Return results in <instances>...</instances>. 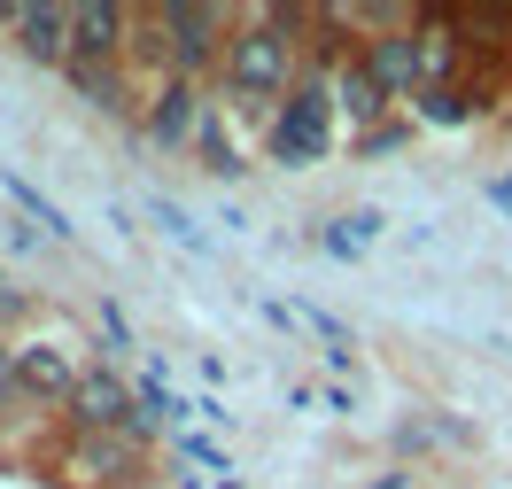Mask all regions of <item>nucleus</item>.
<instances>
[{"label":"nucleus","instance_id":"1","mask_svg":"<svg viewBox=\"0 0 512 489\" xmlns=\"http://www.w3.org/2000/svg\"><path fill=\"white\" fill-rule=\"evenodd\" d=\"M326 148H334V63H311L288 109L264 125V156L288 171H311V163H326Z\"/></svg>","mask_w":512,"mask_h":489},{"label":"nucleus","instance_id":"2","mask_svg":"<svg viewBox=\"0 0 512 489\" xmlns=\"http://www.w3.org/2000/svg\"><path fill=\"white\" fill-rule=\"evenodd\" d=\"M156 24H163V47H171V78L218 86L225 47H233V32H241V8H210V0H163Z\"/></svg>","mask_w":512,"mask_h":489},{"label":"nucleus","instance_id":"3","mask_svg":"<svg viewBox=\"0 0 512 489\" xmlns=\"http://www.w3.org/2000/svg\"><path fill=\"white\" fill-rule=\"evenodd\" d=\"M148 451L156 443H140L132 427H117V435H70L55 466H63L70 489H132V482H148Z\"/></svg>","mask_w":512,"mask_h":489},{"label":"nucleus","instance_id":"4","mask_svg":"<svg viewBox=\"0 0 512 489\" xmlns=\"http://www.w3.org/2000/svg\"><path fill=\"white\" fill-rule=\"evenodd\" d=\"M16 373H24V404H39V412H70V396L86 381L78 350L55 342V334H24L16 342Z\"/></svg>","mask_w":512,"mask_h":489},{"label":"nucleus","instance_id":"5","mask_svg":"<svg viewBox=\"0 0 512 489\" xmlns=\"http://www.w3.org/2000/svg\"><path fill=\"white\" fill-rule=\"evenodd\" d=\"M132 24H140V8H125V0H78V16H70V63L125 70Z\"/></svg>","mask_w":512,"mask_h":489},{"label":"nucleus","instance_id":"6","mask_svg":"<svg viewBox=\"0 0 512 489\" xmlns=\"http://www.w3.org/2000/svg\"><path fill=\"white\" fill-rule=\"evenodd\" d=\"M132 412H140V389H132L125 373H117V365H86L63 427L70 435H117V427H132Z\"/></svg>","mask_w":512,"mask_h":489},{"label":"nucleus","instance_id":"7","mask_svg":"<svg viewBox=\"0 0 512 489\" xmlns=\"http://www.w3.org/2000/svg\"><path fill=\"white\" fill-rule=\"evenodd\" d=\"M202 109H210V86H194V78H163L148 109H140V140L148 148H194V132H202Z\"/></svg>","mask_w":512,"mask_h":489},{"label":"nucleus","instance_id":"8","mask_svg":"<svg viewBox=\"0 0 512 489\" xmlns=\"http://www.w3.org/2000/svg\"><path fill=\"white\" fill-rule=\"evenodd\" d=\"M70 16H78V0H24L16 55L39 70H70Z\"/></svg>","mask_w":512,"mask_h":489},{"label":"nucleus","instance_id":"9","mask_svg":"<svg viewBox=\"0 0 512 489\" xmlns=\"http://www.w3.org/2000/svg\"><path fill=\"white\" fill-rule=\"evenodd\" d=\"M334 117H350V132L388 125V94H381V78L365 70V55H357V47L334 63Z\"/></svg>","mask_w":512,"mask_h":489},{"label":"nucleus","instance_id":"10","mask_svg":"<svg viewBox=\"0 0 512 489\" xmlns=\"http://www.w3.org/2000/svg\"><path fill=\"white\" fill-rule=\"evenodd\" d=\"M63 78H70V94L86 101V109H101V117H132V109L148 101L132 70H94V63H70Z\"/></svg>","mask_w":512,"mask_h":489},{"label":"nucleus","instance_id":"11","mask_svg":"<svg viewBox=\"0 0 512 489\" xmlns=\"http://www.w3.org/2000/svg\"><path fill=\"white\" fill-rule=\"evenodd\" d=\"M194 156H202V171H210V179H241V171H249V163H241V148H233V132H225V109H218V101L202 109Z\"/></svg>","mask_w":512,"mask_h":489},{"label":"nucleus","instance_id":"12","mask_svg":"<svg viewBox=\"0 0 512 489\" xmlns=\"http://www.w3.org/2000/svg\"><path fill=\"white\" fill-rule=\"evenodd\" d=\"M0 187H8V202H16V210H24V218H32L39 233H47V241H70V233H78V226H70V218H63V210H55V202H47V195H39V187H32V179H16V171H8Z\"/></svg>","mask_w":512,"mask_h":489},{"label":"nucleus","instance_id":"13","mask_svg":"<svg viewBox=\"0 0 512 489\" xmlns=\"http://www.w3.org/2000/svg\"><path fill=\"white\" fill-rule=\"evenodd\" d=\"M474 109H481V94H466V86H427L412 101V117H427V125H466Z\"/></svg>","mask_w":512,"mask_h":489},{"label":"nucleus","instance_id":"14","mask_svg":"<svg viewBox=\"0 0 512 489\" xmlns=\"http://www.w3.org/2000/svg\"><path fill=\"white\" fill-rule=\"evenodd\" d=\"M458 443H466L458 420H404L396 427V451H458Z\"/></svg>","mask_w":512,"mask_h":489},{"label":"nucleus","instance_id":"15","mask_svg":"<svg viewBox=\"0 0 512 489\" xmlns=\"http://www.w3.org/2000/svg\"><path fill=\"white\" fill-rule=\"evenodd\" d=\"M373 233H381V210H350V218H334V226H326V249H334V257H357Z\"/></svg>","mask_w":512,"mask_h":489},{"label":"nucleus","instance_id":"16","mask_svg":"<svg viewBox=\"0 0 512 489\" xmlns=\"http://www.w3.org/2000/svg\"><path fill=\"white\" fill-rule=\"evenodd\" d=\"M404 140H412V125H404V117H388V125H373V132H357L350 148H357V156H396V148H404Z\"/></svg>","mask_w":512,"mask_h":489},{"label":"nucleus","instance_id":"17","mask_svg":"<svg viewBox=\"0 0 512 489\" xmlns=\"http://www.w3.org/2000/svg\"><path fill=\"white\" fill-rule=\"evenodd\" d=\"M148 218H156V226L171 233V241H179V249H194V257H202V233L187 226V210H179V202H163V195H156V202H148Z\"/></svg>","mask_w":512,"mask_h":489},{"label":"nucleus","instance_id":"18","mask_svg":"<svg viewBox=\"0 0 512 489\" xmlns=\"http://www.w3.org/2000/svg\"><path fill=\"white\" fill-rule=\"evenodd\" d=\"M0 412H24V373H16V342L0 334Z\"/></svg>","mask_w":512,"mask_h":489},{"label":"nucleus","instance_id":"19","mask_svg":"<svg viewBox=\"0 0 512 489\" xmlns=\"http://www.w3.org/2000/svg\"><path fill=\"white\" fill-rule=\"evenodd\" d=\"M140 412H156V420H187V404L163 389V381H140Z\"/></svg>","mask_w":512,"mask_h":489},{"label":"nucleus","instance_id":"20","mask_svg":"<svg viewBox=\"0 0 512 489\" xmlns=\"http://www.w3.org/2000/svg\"><path fill=\"white\" fill-rule=\"evenodd\" d=\"M24 311H32V303H24V288H16V280H0V334L24 319Z\"/></svg>","mask_w":512,"mask_h":489},{"label":"nucleus","instance_id":"21","mask_svg":"<svg viewBox=\"0 0 512 489\" xmlns=\"http://www.w3.org/2000/svg\"><path fill=\"white\" fill-rule=\"evenodd\" d=\"M101 334H109V350H132V334H125V311H117V303H101Z\"/></svg>","mask_w":512,"mask_h":489},{"label":"nucleus","instance_id":"22","mask_svg":"<svg viewBox=\"0 0 512 489\" xmlns=\"http://www.w3.org/2000/svg\"><path fill=\"white\" fill-rule=\"evenodd\" d=\"M404 482H412V474H404V466H388L381 482H365V489H404Z\"/></svg>","mask_w":512,"mask_h":489},{"label":"nucleus","instance_id":"23","mask_svg":"<svg viewBox=\"0 0 512 489\" xmlns=\"http://www.w3.org/2000/svg\"><path fill=\"white\" fill-rule=\"evenodd\" d=\"M489 202H505V210H512V179H489Z\"/></svg>","mask_w":512,"mask_h":489},{"label":"nucleus","instance_id":"24","mask_svg":"<svg viewBox=\"0 0 512 489\" xmlns=\"http://www.w3.org/2000/svg\"><path fill=\"white\" fill-rule=\"evenodd\" d=\"M16 24H24V8H8V0H0V32H16Z\"/></svg>","mask_w":512,"mask_h":489},{"label":"nucleus","instance_id":"25","mask_svg":"<svg viewBox=\"0 0 512 489\" xmlns=\"http://www.w3.org/2000/svg\"><path fill=\"white\" fill-rule=\"evenodd\" d=\"M132 489H156V482H132Z\"/></svg>","mask_w":512,"mask_h":489},{"label":"nucleus","instance_id":"26","mask_svg":"<svg viewBox=\"0 0 512 489\" xmlns=\"http://www.w3.org/2000/svg\"><path fill=\"white\" fill-rule=\"evenodd\" d=\"M0 280H8V272H0Z\"/></svg>","mask_w":512,"mask_h":489}]
</instances>
